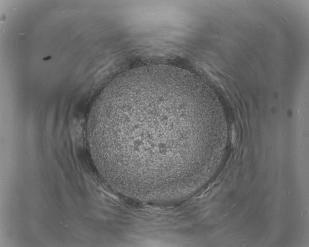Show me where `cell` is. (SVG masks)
Instances as JSON below:
<instances>
[{
	"mask_svg": "<svg viewBox=\"0 0 309 247\" xmlns=\"http://www.w3.org/2000/svg\"><path fill=\"white\" fill-rule=\"evenodd\" d=\"M196 90L185 73L170 66L141 67L118 75L90 111L88 132L94 159L118 179L174 175Z\"/></svg>",
	"mask_w": 309,
	"mask_h": 247,
	"instance_id": "1",
	"label": "cell"
}]
</instances>
